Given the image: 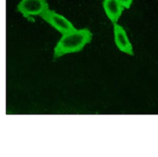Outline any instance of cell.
Masks as SVG:
<instances>
[{
  "label": "cell",
  "mask_w": 158,
  "mask_h": 157,
  "mask_svg": "<svg viewBox=\"0 0 158 157\" xmlns=\"http://www.w3.org/2000/svg\"><path fill=\"white\" fill-rule=\"evenodd\" d=\"M92 36L91 32L87 28L76 29L62 35L54 48L53 58L56 59L65 55L81 51L91 42Z\"/></svg>",
  "instance_id": "obj_1"
},
{
  "label": "cell",
  "mask_w": 158,
  "mask_h": 157,
  "mask_svg": "<svg viewBox=\"0 0 158 157\" xmlns=\"http://www.w3.org/2000/svg\"><path fill=\"white\" fill-rule=\"evenodd\" d=\"M40 16L52 27L61 33L62 35L77 29L64 16L50 9L47 10Z\"/></svg>",
  "instance_id": "obj_2"
},
{
  "label": "cell",
  "mask_w": 158,
  "mask_h": 157,
  "mask_svg": "<svg viewBox=\"0 0 158 157\" xmlns=\"http://www.w3.org/2000/svg\"><path fill=\"white\" fill-rule=\"evenodd\" d=\"M49 9L47 0H22L17 10L25 18L32 15H40Z\"/></svg>",
  "instance_id": "obj_3"
},
{
  "label": "cell",
  "mask_w": 158,
  "mask_h": 157,
  "mask_svg": "<svg viewBox=\"0 0 158 157\" xmlns=\"http://www.w3.org/2000/svg\"><path fill=\"white\" fill-rule=\"evenodd\" d=\"M113 32L115 45L119 50L130 56H133V46L130 41L124 28L117 23L114 24Z\"/></svg>",
  "instance_id": "obj_4"
},
{
  "label": "cell",
  "mask_w": 158,
  "mask_h": 157,
  "mask_svg": "<svg viewBox=\"0 0 158 157\" xmlns=\"http://www.w3.org/2000/svg\"><path fill=\"white\" fill-rule=\"evenodd\" d=\"M103 6L108 18L113 23L116 24L122 15L124 7L118 0H104Z\"/></svg>",
  "instance_id": "obj_5"
},
{
  "label": "cell",
  "mask_w": 158,
  "mask_h": 157,
  "mask_svg": "<svg viewBox=\"0 0 158 157\" xmlns=\"http://www.w3.org/2000/svg\"><path fill=\"white\" fill-rule=\"evenodd\" d=\"M121 5L124 7V9H129L132 3L133 0H118Z\"/></svg>",
  "instance_id": "obj_6"
}]
</instances>
